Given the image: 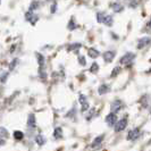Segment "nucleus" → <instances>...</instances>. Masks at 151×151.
I'll return each mask as SVG.
<instances>
[{"mask_svg":"<svg viewBox=\"0 0 151 151\" xmlns=\"http://www.w3.org/2000/svg\"><path fill=\"white\" fill-rule=\"evenodd\" d=\"M134 58H135V55H134V53L127 52L122 57L119 63H121L122 65H129V64H132V61H133Z\"/></svg>","mask_w":151,"mask_h":151,"instance_id":"obj_1","label":"nucleus"},{"mask_svg":"<svg viewBox=\"0 0 151 151\" xmlns=\"http://www.w3.org/2000/svg\"><path fill=\"white\" fill-rule=\"evenodd\" d=\"M123 101L119 100V99H117V100H115L111 102V105H110V109H111V113L113 114H117L119 110H121L122 108H123Z\"/></svg>","mask_w":151,"mask_h":151,"instance_id":"obj_2","label":"nucleus"},{"mask_svg":"<svg viewBox=\"0 0 151 151\" xmlns=\"http://www.w3.org/2000/svg\"><path fill=\"white\" fill-rule=\"evenodd\" d=\"M127 126V118H123L121 121H118L115 125V132L118 133V132H122L123 129H126Z\"/></svg>","mask_w":151,"mask_h":151,"instance_id":"obj_3","label":"nucleus"},{"mask_svg":"<svg viewBox=\"0 0 151 151\" xmlns=\"http://www.w3.org/2000/svg\"><path fill=\"white\" fill-rule=\"evenodd\" d=\"M140 135H141V132H140V129H131L129 132V135H127V140H129V141H135V140H137L139 137H140Z\"/></svg>","mask_w":151,"mask_h":151,"instance_id":"obj_4","label":"nucleus"},{"mask_svg":"<svg viewBox=\"0 0 151 151\" xmlns=\"http://www.w3.org/2000/svg\"><path fill=\"white\" fill-rule=\"evenodd\" d=\"M106 123L110 126V127L115 126V125H116V123H117V116H116V114L110 113L109 115H107Z\"/></svg>","mask_w":151,"mask_h":151,"instance_id":"obj_5","label":"nucleus"},{"mask_svg":"<svg viewBox=\"0 0 151 151\" xmlns=\"http://www.w3.org/2000/svg\"><path fill=\"white\" fill-rule=\"evenodd\" d=\"M150 42H151L150 37H144V38L140 39L139 42H137V49H143L148 45H150Z\"/></svg>","mask_w":151,"mask_h":151,"instance_id":"obj_6","label":"nucleus"},{"mask_svg":"<svg viewBox=\"0 0 151 151\" xmlns=\"http://www.w3.org/2000/svg\"><path fill=\"white\" fill-rule=\"evenodd\" d=\"M27 126L30 129H34L37 126V121H35V116L34 114H30L27 117Z\"/></svg>","mask_w":151,"mask_h":151,"instance_id":"obj_7","label":"nucleus"},{"mask_svg":"<svg viewBox=\"0 0 151 151\" xmlns=\"http://www.w3.org/2000/svg\"><path fill=\"white\" fill-rule=\"evenodd\" d=\"M115 55L116 53L114 52V51H106V52L104 53V60L106 61V63H111L114 60V58H115Z\"/></svg>","mask_w":151,"mask_h":151,"instance_id":"obj_8","label":"nucleus"},{"mask_svg":"<svg viewBox=\"0 0 151 151\" xmlns=\"http://www.w3.org/2000/svg\"><path fill=\"white\" fill-rule=\"evenodd\" d=\"M110 91V86L108 84H101L100 86L98 88V93L99 94H105V93H108Z\"/></svg>","mask_w":151,"mask_h":151,"instance_id":"obj_9","label":"nucleus"},{"mask_svg":"<svg viewBox=\"0 0 151 151\" xmlns=\"http://www.w3.org/2000/svg\"><path fill=\"white\" fill-rule=\"evenodd\" d=\"M104 137H105V135H100V136H98V137H96V139H94V141L92 142V148L99 147L100 144L102 143V141H104Z\"/></svg>","mask_w":151,"mask_h":151,"instance_id":"obj_10","label":"nucleus"},{"mask_svg":"<svg viewBox=\"0 0 151 151\" xmlns=\"http://www.w3.org/2000/svg\"><path fill=\"white\" fill-rule=\"evenodd\" d=\"M123 9H124V7L121 2H114L113 4V10L115 13H121V12H123Z\"/></svg>","mask_w":151,"mask_h":151,"instance_id":"obj_11","label":"nucleus"},{"mask_svg":"<svg viewBox=\"0 0 151 151\" xmlns=\"http://www.w3.org/2000/svg\"><path fill=\"white\" fill-rule=\"evenodd\" d=\"M113 22H114V18L111 15H106L105 16V19H104V22L102 24H105L107 26H111L113 25Z\"/></svg>","mask_w":151,"mask_h":151,"instance_id":"obj_12","label":"nucleus"},{"mask_svg":"<svg viewBox=\"0 0 151 151\" xmlns=\"http://www.w3.org/2000/svg\"><path fill=\"white\" fill-rule=\"evenodd\" d=\"M88 53H89V57H91V58H97V57H99V51L96 50L94 48H90L88 50Z\"/></svg>","mask_w":151,"mask_h":151,"instance_id":"obj_13","label":"nucleus"},{"mask_svg":"<svg viewBox=\"0 0 151 151\" xmlns=\"http://www.w3.org/2000/svg\"><path fill=\"white\" fill-rule=\"evenodd\" d=\"M150 97L148 96V94H145V96H143L142 97V99H141V105L144 107V108H147V107L149 106V101H150Z\"/></svg>","mask_w":151,"mask_h":151,"instance_id":"obj_14","label":"nucleus"},{"mask_svg":"<svg viewBox=\"0 0 151 151\" xmlns=\"http://www.w3.org/2000/svg\"><path fill=\"white\" fill-rule=\"evenodd\" d=\"M35 142H37L39 145H43L45 142V136L42 135V134H38V135L35 136Z\"/></svg>","mask_w":151,"mask_h":151,"instance_id":"obj_15","label":"nucleus"},{"mask_svg":"<svg viewBox=\"0 0 151 151\" xmlns=\"http://www.w3.org/2000/svg\"><path fill=\"white\" fill-rule=\"evenodd\" d=\"M53 137L55 139H61L63 137V129L60 127H57L53 132Z\"/></svg>","mask_w":151,"mask_h":151,"instance_id":"obj_16","label":"nucleus"},{"mask_svg":"<svg viewBox=\"0 0 151 151\" xmlns=\"http://www.w3.org/2000/svg\"><path fill=\"white\" fill-rule=\"evenodd\" d=\"M37 58H38V63L40 65V68H43L45 65V57L41 55V53H37Z\"/></svg>","mask_w":151,"mask_h":151,"instance_id":"obj_17","label":"nucleus"},{"mask_svg":"<svg viewBox=\"0 0 151 151\" xmlns=\"http://www.w3.org/2000/svg\"><path fill=\"white\" fill-rule=\"evenodd\" d=\"M14 137H15L16 140H23L24 133H23L22 131H15L14 132Z\"/></svg>","mask_w":151,"mask_h":151,"instance_id":"obj_18","label":"nucleus"},{"mask_svg":"<svg viewBox=\"0 0 151 151\" xmlns=\"http://www.w3.org/2000/svg\"><path fill=\"white\" fill-rule=\"evenodd\" d=\"M8 136V132L7 129L2 126H0V139H4V137H7Z\"/></svg>","mask_w":151,"mask_h":151,"instance_id":"obj_19","label":"nucleus"},{"mask_svg":"<svg viewBox=\"0 0 151 151\" xmlns=\"http://www.w3.org/2000/svg\"><path fill=\"white\" fill-rule=\"evenodd\" d=\"M8 72H2L1 73V75H0V82L1 83H5L6 81H7V77H8Z\"/></svg>","mask_w":151,"mask_h":151,"instance_id":"obj_20","label":"nucleus"},{"mask_svg":"<svg viewBox=\"0 0 151 151\" xmlns=\"http://www.w3.org/2000/svg\"><path fill=\"white\" fill-rule=\"evenodd\" d=\"M105 16H106V14H105V13H102V12L98 13V14H97V21H98V23H102V22H104V19H105Z\"/></svg>","mask_w":151,"mask_h":151,"instance_id":"obj_21","label":"nucleus"},{"mask_svg":"<svg viewBox=\"0 0 151 151\" xmlns=\"http://www.w3.org/2000/svg\"><path fill=\"white\" fill-rule=\"evenodd\" d=\"M122 68L119 67V66H117V67H115L113 69V73H111V75H110V77H115V76H117L119 73H121Z\"/></svg>","mask_w":151,"mask_h":151,"instance_id":"obj_22","label":"nucleus"},{"mask_svg":"<svg viewBox=\"0 0 151 151\" xmlns=\"http://www.w3.org/2000/svg\"><path fill=\"white\" fill-rule=\"evenodd\" d=\"M76 27H77V25L75 24V22H74V18H72L70 19V22L68 23V30H75Z\"/></svg>","mask_w":151,"mask_h":151,"instance_id":"obj_23","label":"nucleus"},{"mask_svg":"<svg viewBox=\"0 0 151 151\" xmlns=\"http://www.w3.org/2000/svg\"><path fill=\"white\" fill-rule=\"evenodd\" d=\"M98 70H99V65L97 64V63H93L90 68V72L91 73H97Z\"/></svg>","mask_w":151,"mask_h":151,"instance_id":"obj_24","label":"nucleus"},{"mask_svg":"<svg viewBox=\"0 0 151 151\" xmlns=\"http://www.w3.org/2000/svg\"><path fill=\"white\" fill-rule=\"evenodd\" d=\"M81 47V45L80 43H73L72 45H69L67 48V50L68 51H72V50H75V49H78Z\"/></svg>","mask_w":151,"mask_h":151,"instance_id":"obj_25","label":"nucleus"},{"mask_svg":"<svg viewBox=\"0 0 151 151\" xmlns=\"http://www.w3.org/2000/svg\"><path fill=\"white\" fill-rule=\"evenodd\" d=\"M39 7V2H37V1H33V2H31V6H30V12L32 13L33 10H35L37 8Z\"/></svg>","mask_w":151,"mask_h":151,"instance_id":"obj_26","label":"nucleus"},{"mask_svg":"<svg viewBox=\"0 0 151 151\" xmlns=\"http://www.w3.org/2000/svg\"><path fill=\"white\" fill-rule=\"evenodd\" d=\"M17 61H18V59H14V60L12 61V65L9 66V72H12V70L15 68V66L17 65Z\"/></svg>","mask_w":151,"mask_h":151,"instance_id":"obj_27","label":"nucleus"},{"mask_svg":"<svg viewBox=\"0 0 151 151\" xmlns=\"http://www.w3.org/2000/svg\"><path fill=\"white\" fill-rule=\"evenodd\" d=\"M80 102H81V105H84V104H86L88 102V100H86V97L83 96V94H81L80 96Z\"/></svg>","mask_w":151,"mask_h":151,"instance_id":"obj_28","label":"nucleus"},{"mask_svg":"<svg viewBox=\"0 0 151 151\" xmlns=\"http://www.w3.org/2000/svg\"><path fill=\"white\" fill-rule=\"evenodd\" d=\"M57 10V2H52V6H51V14H55Z\"/></svg>","mask_w":151,"mask_h":151,"instance_id":"obj_29","label":"nucleus"},{"mask_svg":"<svg viewBox=\"0 0 151 151\" xmlns=\"http://www.w3.org/2000/svg\"><path fill=\"white\" fill-rule=\"evenodd\" d=\"M78 60H80V64H81V65H85V64H86V61H85V58H84V57H82V56H80V57H78Z\"/></svg>","mask_w":151,"mask_h":151,"instance_id":"obj_30","label":"nucleus"},{"mask_svg":"<svg viewBox=\"0 0 151 151\" xmlns=\"http://www.w3.org/2000/svg\"><path fill=\"white\" fill-rule=\"evenodd\" d=\"M96 113V109H91L90 113H89V115H88V119H91L92 118V116H93V114Z\"/></svg>","mask_w":151,"mask_h":151,"instance_id":"obj_31","label":"nucleus"},{"mask_svg":"<svg viewBox=\"0 0 151 151\" xmlns=\"http://www.w3.org/2000/svg\"><path fill=\"white\" fill-rule=\"evenodd\" d=\"M147 30H149V31L151 30V19H150V22L147 24Z\"/></svg>","mask_w":151,"mask_h":151,"instance_id":"obj_32","label":"nucleus"},{"mask_svg":"<svg viewBox=\"0 0 151 151\" xmlns=\"http://www.w3.org/2000/svg\"><path fill=\"white\" fill-rule=\"evenodd\" d=\"M136 5H139V2H136V1H133V2H129V6L132 7V6H136Z\"/></svg>","mask_w":151,"mask_h":151,"instance_id":"obj_33","label":"nucleus"},{"mask_svg":"<svg viewBox=\"0 0 151 151\" xmlns=\"http://www.w3.org/2000/svg\"><path fill=\"white\" fill-rule=\"evenodd\" d=\"M5 143H6V141L4 139H0V145H4Z\"/></svg>","mask_w":151,"mask_h":151,"instance_id":"obj_34","label":"nucleus"}]
</instances>
